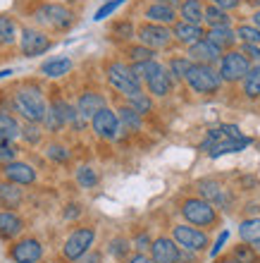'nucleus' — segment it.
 I'll use <instances>...</instances> for the list:
<instances>
[{
    "mask_svg": "<svg viewBox=\"0 0 260 263\" xmlns=\"http://www.w3.org/2000/svg\"><path fill=\"white\" fill-rule=\"evenodd\" d=\"M12 108L24 122H36L41 125L48 110L46 91L38 84H24L12 93Z\"/></svg>",
    "mask_w": 260,
    "mask_h": 263,
    "instance_id": "f257e3e1",
    "label": "nucleus"
},
{
    "mask_svg": "<svg viewBox=\"0 0 260 263\" xmlns=\"http://www.w3.org/2000/svg\"><path fill=\"white\" fill-rule=\"evenodd\" d=\"M105 79H108L110 89H115L117 93H122L124 98L134 96L144 89V84L138 82V77L131 72V67L122 60H112L105 65Z\"/></svg>",
    "mask_w": 260,
    "mask_h": 263,
    "instance_id": "f03ea898",
    "label": "nucleus"
},
{
    "mask_svg": "<svg viewBox=\"0 0 260 263\" xmlns=\"http://www.w3.org/2000/svg\"><path fill=\"white\" fill-rule=\"evenodd\" d=\"M184 82L189 84V89L193 93H201V96H212L222 89V79H219V72L212 65H198L193 63L191 69L186 72Z\"/></svg>",
    "mask_w": 260,
    "mask_h": 263,
    "instance_id": "7ed1b4c3",
    "label": "nucleus"
},
{
    "mask_svg": "<svg viewBox=\"0 0 260 263\" xmlns=\"http://www.w3.org/2000/svg\"><path fill=\"white\" fill-rule=\"evenodd\" d=\"M34 20L50 31H67L74 24V12L62 3H43L34 12Z\"/></svg>",
    "mask_w": 260,
    "mask_h": 263,
    "instance_id": "20e7f679",
    "label": "nucleus"
},
{
    "mask_svg": "<svg viewBox=\"0 0 260 263\" xmlns=\"http://www.w3.org/2000/svg\"><path fill=\"white\" fill-rule=\"evenodd\" d=\"M182 215L184 220L193 228H212L217 222V211L212 203L203 201L201 196H189V199L182 201Z\"/></svg>",
    "mask_w": 260,
    "mask_h": 263,
    "instance_id": "39448f33",
    "label": "nucleus"
},
{
    "mask_svg": "<svg viewBox=\"0 0 260 263\" xmlns=\"http://www.w3.org/2000/svg\"><path fill=\"white\" fill-rule=\"evenodd\" d=\"M17 43H19V53L24 58L46 55V53L53 48V39H50L46 31L34 29V27H22L19 36H17Z\"/></svg>",
    "mask_w": 260,
    "mask_h": 263,
    "instance_id": "423d86ee",
    "label": "nucleus"
},
{
    "mask_svg": "<svg viewBox=\"0 0 260 263\" xmlns=\"http://www.w3.org/2000/svg\"><path fill=\"white\" fill-rule=\"evenodd\" d=\"M172 239L177 242V247L182 251H189V254H198L208 247V232L201 228H193L189 222H179L172 228Z\"/></svg>",
    "mask_w": 260,
    "mask_h": 263,
    "instance_id": "0eeeda50",
    "label": "nucleus"
},
{
    "mask_svg": "<svg viewBox=\"0 0 260 263\" xmlns=\"http://www.w3.org/2000/svg\"><path fill=\"white\" fill-rule=\"evenodd\" d=\"M138 43L146 46V48L151 50H165L172 46V29L170 27H163V24H153V22H144V24H138L136 27V36Z\"/></svg>",
    "mask_w": 260,
    "mask_h": 263,
    "instance_id": "6e6552de",
    "label": "nucleus"
},
{
    "mask_svg": "<svg viewBox=\"0 0 260 263\" xmlns=\"http://www.w3.org/2000/svg\"><path fill=\"white\" fill-rule=\"evenodd\" d=\"M93 242H96V230L89 228V225H86V228H76L74 232L65 239V244H62V258L76 263L86 251L93 249Z\"/></svg>",
    "mask_w": 260,
    "mask_h": 263,
    "instance_id": "1a4fd4ad",
    "label": "nucleus"
},
{
    "mask_svg": "<svg viewBox=\"0 0 260 263\" xmlns=\"http://www.w3.org/2000/svg\"><path fill=\"white\" fill-rule=\"evenodd\" d=\"M251 69V63H248L246 58L241 55V50L232 48L227 50V53H222V58H219V79H222V84H236L241 82L244 77H246V72Z\"/></svg>",
    "mask_w": 260,
    "mask_h": 263,
    "instance_id": "9d476101",
    "label": "nucleus"
},
{
    "mask_svg": "<svg viewBox=\"0 0 260 263\" xmlns=\"http://www.w3.org/2000/svg\"><path fill=\"white\" fill-rule=\"evenodd\" d=\"M196 189H198V196L208 203H212L215 208H222V211H229L234 203L229 189L222 187V182L212 180V177H206V180H198L196 182Z\"/></svg>",
    "mask_w": 260,
    "mask_h": 263,
    "instance_id": "9b49d317",
    "label": "nucleus"
},
{
    "mask_svg": "<svg viewBox=\"0 0 260 263\" xmlns=\"http://www.w3.org/2000/svg\"><path fill=\"white\" fill-rule=\"evenodd\" d=\"M91 129H93V134H96L98 139H103V141H115L117 137H119V120H117V112L112 110V108H101V110L93 115V118L89 120Z\"/></svg>",
    "mask_w": 260,
    "mask_h": 263,
    "instance_id": "f8f14e48",
    "label": "nucleus"
},
{
    "mask_svg": "<svg viewBox=\"0 0 260 263\" xmlns=\"http://www.w3.org/2000/svg\"><path fill=\"white\" fill-rule=\"evenodd\" d=\"M0 177L19 187H31L38 175H36V167L27 160H10L5 165H0Z\"/></svg>",
    "mask_w": 260,
    "mask_h": 263,
    "instance_id": "ddd939ff",
    "label": "nucleus"
},
{
    "mask_svg": "<svg viewBox=\"0 0 260 263\" xmlns=\"http://www.w3.org/2000/svg\"><path fill=\"white\" fill-rule=\"evenodd\" d=\"M7 256L14 263H38L43 258V244L36 237H22L10 247Z\"/></svg>",
    "mask_w": 260,
    "mask_h": 263,
    "instance_id": "4468645a",
    "label": "nucleus"
},
{
    "mask_svg": "<svg viewBox=\"0 0 260 263\" xmlns=\"http://www.w3.org/2000/svg\"><path fill=\"white\" fill-rule=\"evenodd\" d=\"M144 84H146V93H148V96H153V98L170 96L172 89H174V79H172V74L167 72V67H165L163 63L157 65L151 74L146 77Z\"/></svg>",
    "mask_w": 260,
    "mask_h": 263,
    "instance_id": "2eb2a0df",
    "label": "nucleus"
},
{
    "mask_svg": "<svg viewBox=\"0 0 260 263\" xmlns=\"http://www.w3.org/2000/svg\"><path fill=\"white\" fill-rule=\"evenodd\" d=\"M151 254L148 256L155 263H182V249L172 237H157L151 242Z\"/></svg>",
    "mask_w": 260,
    "mask_h": 263,
    "instance_id": "dca6fc26",
    "label": "nucleus"
},
{
    "mask_svg": "<svg viewBox=\"0 0 260 263\" xmlns=\"http://www.w3.org/2000/svg\"><path fill=\"white\" fill-rule=\"evenodd\" d=\"M186 58H189L191 63H198V65H215V63H219L222 50L215 48L208 39H201V41H196L193 46H189Z\"/></svg>",
    "mask_w": 260,
    "mask_h": 263,
    "instance_id": "f3484780",
    "label": "nucleus"
},
{
    "mask_svg": "<svg viewBox=\"0 0 260 263\" xmlns=\"http://www.w3.org/2000/svg\"><path fill=\"white\" fill-rule=\"evenodd\" d=\"M172 39L182 46H193L196 41L206 39V29L203 24H189V22H174L172 24Z\"/></svg>",
    "mask_w": 260,
    "mask_h": 263,
    "instance_id": "a211bd4d",
    "label": "nucleus"
},
{
    "mask_svg": "<svg viewBox=\"0 0 260 263\" xmlns=\"http://www.w3.org/2000/svg\"><path fill=\"white\" fill-rule=\"evenodd\" d=\"M24 218L17 211H0V239L12 242L24 232Z\"/></svg>",
    "mask_w": 260,
    "mask_h": 263,
    "instance_id": "6ab92c4d",
    "label": "nucleus"
},
{
    "mask_svg": "<svg viewBox=\"0 0 260 263\" xmlns=\"http://www.w3.org/2000/svg\"><path fill=\"white\" fill-rule=\"evenodd\" d=\"M105 105H108V101H105L103 93H98V91H84L82 96L76 98L74 108H76V112H79V115L89 122V120L93 118L101 108H105Z\"/></svg>",
    "mask_w": 260,
    "mask_h": 263,
    "instance_id": "aec40b11",
    "label": "nucleus"
},
{
    "mask_svg": "<svg viewBox=\"0 0 260 263\" xmlns=\"http://www.w3.org/2000/svg\"><path fill=\"white\" fill-rule=\"evenodd\" d=\"M24 201V189L12 182H0V211H17Z\"/></svg>",
    "mask_w": 260,
    "mask_h": 263,
    "instance_id": "412c9836",
    "label": "nucleus"
},
{
    "mask_svg": "<svg viewBox=\"0 0 260 263\" xmlns=\"http://www.w3.org/2000/svg\"><path fill=\"white\" fill-rule=\"evenodd\" d=\"M146 22H153V24H163V27H172L177 22V10L163 5V3H151V5L144 10Z\"/></svg>",
    "mask_w": 260,
    "mask_h": 263,
    "instance_id": "4be33fe9",
    "label": "nucleus"
},
{
    "mask_svg": "<svg viewBox=\"0 0 260 263\" xmlns=\"http://www.w3.org/2000/svg\"><path fill=\"white\" fill-rule=\"evenodd\" d=\"M244 137L239 129V125H232V122H222V125H215L210 127V129L206 132V141L201 144V151H206L210 144H215V141H225V139H239Z\"/></svg>",
    "mask_w": 260,
    "mask_h": 263,
    "instance_id": "5701e85b",
    "label": "nucleus"
},
{
    "mask_svg": "<svg viewBox=\"0 0 260 263\" xmlns=\"http://www.w3.org/2000/svg\"><path fill=\"white\" fill-rule=\"evenodd\" d=\"M251 146V139L248 137H239V139H225V141H215L206 148V153L210 158H219V156H227V153H239L244 148Z\"/></svg>",
    "mask_w": 260,
    "mask_h": 263,
    "instance_id": "b1692460",
    "label": "nucleus"
},
{
    "mask_svg": "<svg viewBox=\"0 0 260 263\" xmlns=\"http://www.w3.org/2000/svg\"><path fill=\"white\" fill-rule=\"evenodd\" d=\"M206 39L215 48L222 50V53H227V50H232L234 46H236V34H234V29H229V27H210L206 31Z\"/></svg>",
    "mask_w": 260,
    "mask_h": 263,
    "instance_id": "393cba45",
    "label": "nucleus"
},
{
    "mask_svg": "<svg viewBox=\"0 0 260 263\" xmlns=\"http://www.w3.org/2000/svg\"><path fill=\"white\" fill-rule=\"evenodd\" d=\"M72 69V60L67 55H60V58H50L46 63L41 65V74L48 77V79H60V77L69 74Z\"/></svg>",
    "mask_w": 260,
    "mask_h": 263,
    "instance_id": "a878e982",
    "label": "nucleus"
},
{
    "mask_svg": "<svg viewBox=\"0 0 260 263\" xmlns=\"http://www.w3.org/2000/svg\"><path fill=\"white\" fill-rule=\"evenodd\" d=\"M22 134V122L14 118L12 112L0 110V139L3 141H14Z\"/></svg>",
    "mask_w": 260,
    "mask_h": 263,
    "instance_id": "bb28decb",
    "label": "nucleus"
},
{
    "mask_svg": "<svg viewBox=\"0 0 260 263\" xmlns=\"http://www.w3.org/2000/svg\"><path fill=\"white\" fill-rule=\"evenodd\" d=\"M115 112H117V120H119V127H124V132H138L144 127V118L127 103L119 105Z\"/></svg>",
    "mask_w": 260,
    "mask_h": 263,
    "instance_id": "cd10ccee",
    "label": "nucleus"
},
{
    "mask_svg": "<svg viewBox=\"0 0 260 263\" xmlns=\"http://www.w3.org/2000/svg\"><path fill=\"white\" fill-rule=\"evenodd\" d=\"M17 36H19L17 22L7 14H0V48H12L17 43Z\"/></svg>",
    "mask_w": 260,
    "mask_h": 263,
    "instance_id": "c85d7f7f",
    "label": "nucleus"
},
{
    "mask_svg": "<svg viewBox=\"0 0 260 263\" xmlns=\"http://www.w3.org/2000/svg\"><path fill=\"white\" fill-rule=\"evenodd\" d=\"M203 0H184L179 5V14H182V22H189V24H203Z\"/></svg>",
    "mask_w": 260,
    "mask_h": 263,
    "instance_id": "c756f323",
    "label": "nucleus"
},
{
    "mask_svg": "<svg viewBox=\"0 0 260 263\" xmlns=\"http://www.w3.org/2000/svg\"><path fill=\"white\" fill-rule=\"evenodd\" d=\"M239 237H241V242H244V244H258L260 242V218H258V215L241 220Z\"/></svg>",
    "mask_w": 260,
    "mask_h": 263,
    "instance_id": "7c9ffc66",
    "label": "nucleus"
},
{
    "mask_svg": "<svg viewBox=\"0 0 260 263\" xmlns=\"http://www.w3.org/2000/svg\"><path fill=\"white\" fill-rule=\"evenodd\" d=\"M241 82H244V93H246V98H251V101L260 98V63L251 65V69L246 72V77H244Z\"/></svg>",
    "mask_w": 260,
    "mask_h": 263,
    "instance_id": "2f4dec72",
    "label": "nucleus"
},
{
    "mask_svg": "<svg viewBox=\"0 0 260 263\" xmlns=\"http://www.w3.org/2000/svg\"><path fill=\"white\" fill-rule=\"evenodd\" d=\"M124 103L129 105V108H134L141 118L148 115V112H153V96H148L144 89L138 91V93H134V96H127L124 98Z\"/></svg>",
    "mask_w": 260,
    "mask_h": 263,
    "instance_id": "473e14b6",
    "label": "nucleus"
},
{
    "mask_svg": "<svg viewBox=\"0 0 260 263\" xmlns=\"http://www.w3.org/2000/svg\"><path fill=\"white\" fill-rule=\"evenodd\" d=\"M203 22L208 27H229V14L225 10H219L217 5H206L203 7Z\"/></svg>",
    "mask_w": 260,
    "mask_h": 263,
    "instance_id": "72a5a7b5",
    "label": "nucleus"
},
{
    "mask_svg": "<svg viewBox=\"0 0 260 263\" xmlns=\"http://www.w3.org/2000/svg\"><path fill=\"white\" fill-rule=\"evenodd\" d=\"M191 65L193 63L186 55H177V58H172L165 67H167V72L172 74V79H174V82H184V77H186V72L191 69Z\"/></svg>",
    "mask_w": 260,
    "mask_h": 263,
    "instance_id": "f704fd0d",
    "label": "nucleus"
},
{
    "mask_svg": "<svg viewBox=\"0 0 260 263\" xmlns=\"http://www.w3.org/2000/svg\"><path fill=\"white\" fill-rule=\"evenodd\" d=\"M110 34H112V39H115V41L127 43V41H131V39L136 36V27H134L129 20H119V22H115V24H112Z\"/></svg>",
    "mask_w": 260,
    "mask_h": 263,
    "instance_id": "c9c22d12",
    "label": "nucleus"
},
{
    "mask_svg": "<svg viewBox=\"0 0 260 263\" xmlns=\"http://www.w3.org/2000/svg\"><path fill=\"white\" fill-rule=\"evenodd\" d=\"M74 177H76V184L82 189H93V187H98V182H101V175H98L91 165H82L76 170Z\"/></svg>",
    "mask_w": 260,
    "mask_h": 263,
    "instance_id": "e433bc0d",
    "label": "nucleus"
},
{
    "mask_svg": "<svg viewBox=\"0 0 260 263\" xmlns=\"http://www.w3.org/2000/svg\"><path fill=\"white\" fill-rule=\"evenodd\" d=\"M108 251H110V256H115L117 261H127V256H129V251H131V242L124 239V237H115V239H110Z\"/></svg>",
    "mask_w": 260,
    "mask_h": 263,
    "instance_id": "4c0bfd02",
    "label": "nucleus"
},
{
    "mask_svg": "<svg viewBox=\"0 0 260 263\" xmlns=\"http://www.w3.org/2000/svg\"><path fill=\"white\" fill-rule=\"evenodd\" d=\"M46 158L53 160V163H57V165H65V163H69L72 153H69L67 146H62V144H57V141H53V144H48V148H46Z\"/></svg>",
    "mask_w": 260,
    "mask_h": 263,
    "instance_id": "58836bf2",
    "label": "nucleus"
},
{
    "mask_svg": "<svg viewBox=\"0 0 260 263\" xmlns=\"http://www.w3.org/2000/svg\"><path fill=\"white\" fill-rule=\"evenodd\" d=\"M155 50L146 48V46H141V43H136V46H129L127 48V58H129V65L131 63H146V60H155Z\"/></svg>",
    "mask_w": 260,
    "mask_h": 263,
    "instance_id": "ea45409f",
    "label": "nucleus"
},
{
    "mask_svg": "<svg viewBox=\"0 0 260 263\" xmlns=\"http://www.w3.org/2000/svg\"><path fill=\"white\" fill-rule=\"evenodd\" d=\"M236 41L241 43H253V46H260V29L253 27V24H241L236 31Z\"/></svg>",
    "mask_w": 260,
    "mask_h": 263,
    "instance_id": "a19ab883",
    "label": "nucleus"
},
{
    "mask_svg": "<svg viewBox=\"0 0 260 263\" xmlns=\"http://www.w3.org/2000/svg\"><path fill=\"white\" fill-rule=\"evenodd\" d=\"M232 258H236L239 263H260V256L251 244H236L232 251Z\"/></svg>",
    "mask_w": 260,
    "mask_h": 263,
    "instance_id": "79ce46f5",
    "label": "nucleus"
},
{
    "mask_svg": "<svg viewBox=\"0 0 260 263\" xmlns=\"http://www.w3.org/2000/svg\"><path fill=\"white\" fill-rule=\"evenodd\" d=\"M19 137L24 139L29 146L41 144V139H43L41 125H36V122H24V125H22V134H19Z\"/></svg>",
    "mask_w": 260,
    "mask_h": 263,
    "instance_id": "37998d69",
    "label": "nucleus"
},
{
    "mask_svg": "<svg viewBox=\"0 0 260 263\" xmlns=\"http://www.w3.org/2000/svg\"><path fill=\"white\" fill-rule=\"evenodd\" d=\"M19 156V148L14 146V141H3L0 139V165H5L10 160H17Z\"/></svg>",
    "mask_w": 260,
    "mask_h": 263,
    "instance_id": "c03bdc74",
    "label": "nucleus"
},
{
    "mask_svg": "<svg viewBox=\"0 0 260 263\" xmlns=\"http://www.w3.org/2000/svg\"><path fill=\"white\" fill-rule=\"evenodd\" d=\"M124 3H127V0H108L103 7H98V12H96V17H93V20H96V22H103L105 17H110V14L115 12L117 7H122Z\"/></svg>",
    "mask_w": 260,
    "mask_h": 263,
    "instance_id": "a18cd8bd",
    "label": "nucleus"
},
{
    "mask_svg": "<svg viewBox=\"0 0 260 263\" xmlns=\"http://www.w3.org/2000/svg\"><path fill=\"white\" fill-rule=\"evenodd\" d=\"M241 55L246 58L251 65H258L260 63V46H253V43H241Z\"/></svg>",
    "mask_w": 260,
    "mask_h": 263,
    "instance_id": "49530a36",
    "label": "nucleus"
},
{
    "mask_svg": "<svg viewBox=\"0 0 260 263\" xmlns=\"http://www.w3.org/2000/svg\"><path fill=\"white\" fill-rule=\"evenodd\" d=\"M151 237H148V232H141V235H136L134 237V242H131V247H134V249L136 251H141V254H146V251L151 249Z\"/></svg>",
    "mask_w": 260,
    "mask_h": 263,
    "instance_id": "de8ad7c7",
    "label": "nucleus"
},
{
    "mask_svg": "<svg viewBox=\"0 0 260 263\" xmlns=\"http://www.w3.org/2000/svg\"><path fill=\"white\" fill-rule=\"evenodd\" d=\"M79 215H82V206H79V203H69V206H65V211H62V218H65V220H74Z\"/></svg>",
    "mask_w": 260,
    "mask_h": 263,
    "instance_id": "09e8293b",
    "label": "nucleus"
},
{
    "mask_svg": "<svg viewBox=\"0 0 260 263\" xmlns=\"http://www.w3.org/2000/svg\"><path fill=\"white\" fill-rule=\"evenodd\" d=\"M241 3H244V0H212V5H217L219 10H236V7L241 5Z\"/></svg>",
    "mask_w": 260,
    "mask_h": 263,
    "instance_id": "8fccbe9b",
    "label": "nucleus"
},
{
    "mask_svg": "<svg viewBox=\"0 0 260 263\" xmlns=\"http://www.w3.org/2000/svg\"><path fill=\"white\" fill-rule=\"evenodd\" d=\"M101 261H103V256H101V251L89 249V251H86V254H84V256L79 258L76 263H101Z\"/></svg>",
    "mask_w": 260,
    "mask_h": 263,
    "instance_id": "3c124183",
    "label": "nucleus"
},
{
    "mask_svg": "<svg viewBox=\"0 0 260 263\" xmlns=\"http://www.w3.org/2000/svg\"><path fill=\"white\" fill-rule=\"evenodd\" d=\"M127 263H155L148 254H141V251H136V254H131V256H127Z\"/></svg>",
    "mask_w": 260,
    "mask_h": 263,
    "instance_id": "603ef678",
    "label": "nucleus"
},
{
    "mask_svg": "<svg viewBox=\"0 0 260 263\" xmlns=\"http://www.w3.org/2000/svg\"><path fill=\"white\" fill-rule=\"evenodd\" d=\"M225 239H227V232H222V235L217 237V242H215V247H212V251H210L212 256H217V251L222 249V244H225Z\"/></svg>",
    "mask_w": 260,
    "mask_h": 263,
    "instance_id": "864d4df0",
    "label": "nucleus"
},
{
    "mask_svg": "<svg viewBox=\"0 0 260 263\" xmlns=\"http://www.w3.org/2000/svg\"><path fill=\"white\" fill-rule=\"evenodd\" d=\"M157 3H163V5L172 7V10H179V5H182V0H157Z\"/></svg>",
    "mask_w": 260,
    "mask_h": 263,
    "instance_id": "5fc2aeb1",
    "label": "nucleus"
},
{
    "mask_svg": "<svg viewBox=\"0 0 260 263\" xmlns=\"http://www.w3.org/2000/svg\"><path fill=\"white\" fill-rule=\"evenodd\" d=\"M251 20H253V27H258V29H260V10H255Z\"/></svg>",
    "mask_w": 260,
    "mask_h": 263,
    "instance_id": "6e6d98bb",
    "label": "nucleus"
},
{
    "mask_svg": "<svg viewBox=\"0 0 260 263\" xmlns=\"http://www.w3.org/2000/svg\"><path fill=\"white\" fill-rule=\"evenodd\" d=\"M241 184H244V187H253L255 180H251V177H244V180H241Z\"/></svg>",
    "mask_w": 260,
    "mask_h": 263,
    "instance_id": "4d7b16f0",
    "label": "nucleus"
},
{
    "mask_svg": "<svg viewBox=\"0 0 260 263\" xmlns=\"http://www.w3.org/2000/svg\"><path fill=\"white\" fill-rule=\"evenodd\" d=\"M217 263H239V261H236V258H232V256H225V258H219Z\"/></svg>",
    "mask_w": 260,
    "mask_h": 263,
    "instance_id": "13d9d810",
    "label": "nucleus"
},
{
    "mask_svg": "<svg viewBox=\"0 0 260 263\" xmlns=\"http://www.w3.org/2000/svg\"><path fill=\"white\" fill-rule=\"evenodd\" d=\"M7 74H12V69H0V79H3V77H7Z\"/></svg>",
    "mask_w": 260,
    "mask_h": 263,
    "instance_id": "bf43d9fd",
    "label": "nucleus"
},
{
    "mask_svg": "<svg viewBox=\"0 0 260 263\" xmlns=\"http://www.w3.org/2000/svg\"><path fill=\"white\" fill-rule=\"evenodd\" d=\"M253 249H255V254L260 256V242H258V244H253Z\"/></svg>",
    "mask_w": 260,
    "mask_h": 263,
    "instance_id": "052dcab7",
    "label": "nucleus"
},
{
    "mask_svg": "<svg viewBox=\"0 0 260 263\" xmlns=\"http://www.w3.org/2000/svg\"><path fill=\"white\" fill-rule=\"evenodd\" d=\"M248 3H251V5H260V0H248Z\"/></svg>",
    "mask_w": 260,
    "mask_h": 263,
    "instance_id": "680f3d73",
    "label": "nucleus"
},
{
    "mask_svg": "<svg viewBox=\"0 0 260 263\" xmlns=\"http://www.w3.org/2000/svg\"><path fill=\"white\" fill-rule=\"evenodd\" d=\"M62 3H67V5H69V3H79V0H62Z\"/></svg>",
    "mask_w": 260,
    "mask_h": 263,
    "instance_id": "e2e57ef3",
    "label": "nucleus"
}]
</instances>
